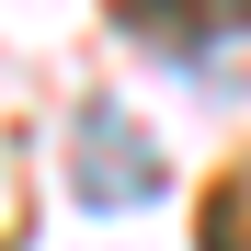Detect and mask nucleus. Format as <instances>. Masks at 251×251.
<instances>
[{
	"label": "nucleus",
	"instance_id": "obj_1",
	"mask_svg": "<svg viewBox=\"0 0 251 251\" xmlns=\"http://www.w3.org/2000/svg\"><path fill=\"white\" fill-rule=\"evenodd\" d=\"M69 172H80L92 205H149V194H160V160H149V137H137L114 103L80 114V160H69Z\"/></svg>",
	"mask_w": 251,
	"mask_h": 251
}]
</instances>
